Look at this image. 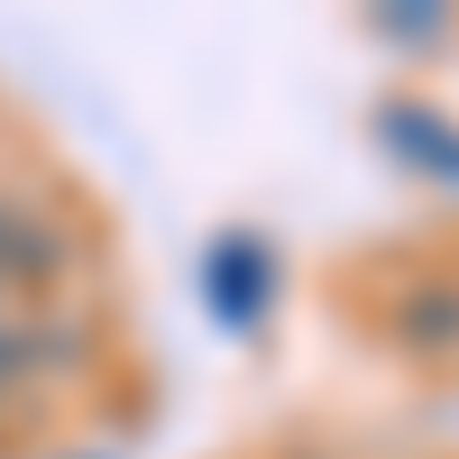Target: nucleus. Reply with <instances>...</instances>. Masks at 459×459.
Here are the masks:
<instances>
[{"label": "nucleus", "mask_w": 459, "mask_h": 459, "mask_svg": "<svg viewBox=\"0 0 459 459\" xmlns=\"http://www.w3.org/2000/svg\"><path fill=\"white\" fill-rule=\"evenodd\" d=\"M212 303L230 322H257V303H266V248L257 239H221L212 248Z\"/></svg>", "instance_id": "obj_2"}, {"label": "nucleus", "mask_w": 459, "mask_h": 459, "mask_svg": "<svg viewBox=\"0 0 459 459\" xmlns=\"http://www.w3.org/2000/svg\"><path fill=\"white\" fill-rule=\"evenodd\" d=\"M377 19H386V37H441L450 0H377Z\"/></svg>", "instance_id": "obj_3"}, {"label": "nucleus", "mask_w": 459, "mask_h": 459, "mask_svg": "<svg viewBox=\"0 0 459 459\" xmlns=\"http://www.w3.org/2000/svg\"><path fill=\"white\" fill-rule=\"evenodd\" d=\"M450 313H459L450 294H423V303H413V340H450V331H459Z\"/></svg>", "instance_id": "obj_4"}, {"label": "nucleus", "mask_w": 459, "mask_h": 459, "mask_svg": "<svg viewBox=\"0 0 459 459\" xmlns=\"http://www.w3.org/2000/svg\"><path fill=\"white\" fill-rule=\"evenodd\" d=\"M377 138L395 147V157H413L423 175H441V184H459V129H441L432 110H386L377 120Z\"/></svg>", "instance_id": "obj_1"}]
</instances>
